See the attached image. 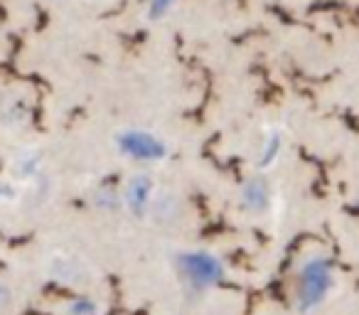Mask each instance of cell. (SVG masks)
<instances>
[{"label":"cell","mask_w":359,"mask_h":315,"mask_svg":"<svg viewBox=\"0 0 359 315\" xmlns=\"http://www.w3.org/2000/svg\"><path fill=\"white\" fill-rule=\"evenodd\" d=\"M50 276L65 286H86L94 281V271L86 261H81L76 254H55L50 259Z\"/></svg>","instance_id":"obj_2"},{"label":"cell","mask_w":359,"mask_h":315,"mask_svg":"<svg viewBox=\"0 0 359 315\" xmlns=\"http://www.w3.org/2000/svg\"><path fill=\"white\" fill-rule=\"evenodd\" d=\"M145 215L153 220V224L158 227H177L180 222L185 220V202L182 195L172 187H155L153 195L148 200V210Z\"/></svg>","instance_id":"obj_1"},{"label":"cell","mask_w":359,"mask_h":315,"mask_svg":"<svg viewBox=\"0 0 359 315\" xmlns=\"http://www.w3.org/2000/svg\"><path fill=\"white\" fill-rule=\"evenodd\" d=\"M15 288H13V283L8 279H3L0 276V315H8L13 308H15Z\"/></svg>","instance_id":"obj_5"},{"label":"cell","mask_w":359,"mask_h":315,"mask_svg":"<svg viewBox=\"0 0 359 315\" xmlns=\"http://www.w3.org/2000/svg\"><path fill=\"white\" fill-rule=\"evenodd\" d=\"M86 6H94V8H109V6H116L118 0H81Z\"/></svg>","instance_id":"obj_6"},{"label":"cell","mask_w":359,"mask_h":315,"mask_svg":"<svg viewBox=\"0 0 359 315\" xmlns=\"http://www.w3.org/2000/svg\"><path fill=\"white\" fill-rule=\"evenodd\" d=\"M357 202H359V190H357Z\"/></svg>","instance_id":"obj_8"},{"label":"cell","mask_w":359,"mask_h":315,"mask_svg":"<svg viewBox=\"0 0 359 315\" xmlns=\"http://www.w3.org/2000/svg\"><path fill=\"white\" fill-rule=\"evenodd\" d=\"M121 140V148H123L126 155L130 158H138V161H158L160 155H163V145L155 135H148V133H123Z\"/></svg>","instance_id":"obj_4"},{"label":"cell","mask_w":359,"mask_h":315,"mask_svg":"<svg viewBox=\"0 0 359 315\" xmlns=\"http://www.w3.org/2000/svg\"><path fill=\"white\" fill-rule=\"evenodd\" d=\"M47 3H69V0H47Z\"/></svg>","instance_id":"obj_7"},{"label":"cell","mask_w":359,"mask_h":315,"mask_svg":"<svg viewBox=\"0 0 359 315\" xmlns=\"http://www.w3.org/2000/svg\"><path fill=\"white\" fill-rule=\"evenodd\" d=\"M30 101L20 94H3L0 96V126L8 130H20L30 123Z\"/></svg>","instance_id":"obj_3"}]
</instances>
